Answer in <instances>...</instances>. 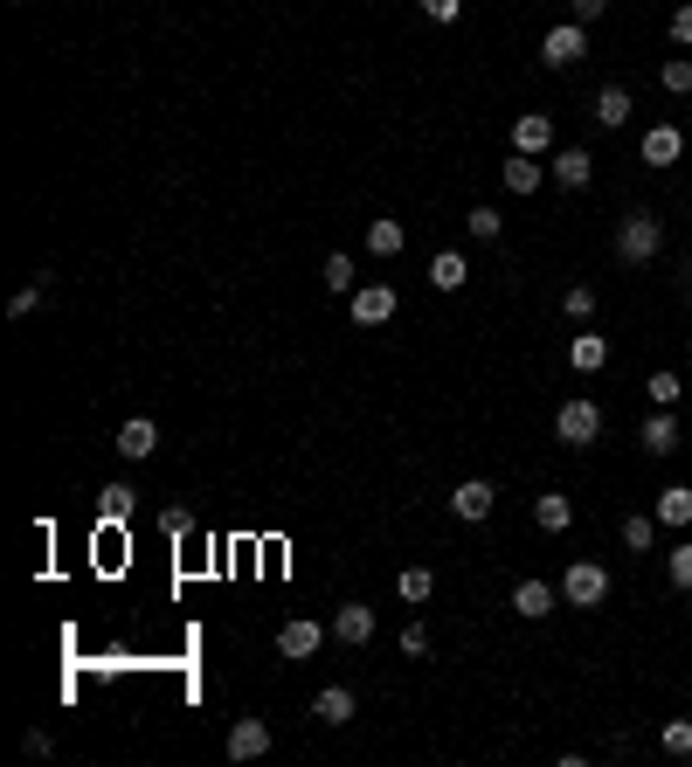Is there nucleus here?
<instances>
[{
  "label": "nucleus",
  "instance_id": "obj_27",
  "mask_svg": "<svg viewBox=\"0 0 692 767\" xmlns=\"http://www.w3.org/2000/svg\"><path fill=\"white\" fill-rule=\"evenodd\" d=\"M498 229H506V215H498V208H485V201L464 215V236H471V242H498Z\"/></svg>",
  "mask_w": 692,
  "mask_h": 767
},
{
  "label": "nucleus",
  "instance_id": "obj_23",
  "mask_svg": "<svg viewBox=\"0 0 692 767\" xmlns=\"http://www.w3.org/2000/svg\"><path fill=\"white\" fill-rule=\"evenodd\" d=\"M498 173H506V187H513V195H541V173H547V167H541L533 152H513Z\"/></svg>",
  "mask_w": 692,
  "mask_h": 767
},
{
  "label": "nucleus",
  "instance_id": "obj_32",
  "mask_svg": "<svg viewBox=\"0 0 692 767\" xmlns=\"http://www.w3.org/2000/svg\"><path fill=\"white\" fill-rule=\"evenodd\" d=\"M42 291H49V270H42L36 283H21V291L8 298V318H28V311H36V305H42Z\"/></svg>",
  "mask_w": 692,
  "mask_h": 767
},
{
  "label": "nucleus",
  "instance_id": "obj_16",
  "mask_svg": "<svg viewBox=\"0 0 692 767\" xmlns=\"http://www.w3.org/2000/svg\"><path fill=\"white\" fill-rule=\"evenodd\" d=\"M569 367H575V373H603V367H610V339H603V332H575V339H569Z\"/></svg>",
  "mask_w": 692,
  "mask_h": 767
},
{
  "label": "nucleus",
  "instance_id": "obj_2",
  "mask_svg": "<svg viewBox=\"0 0 692 767\" xmlns=\"http://www.w3.org/2000/svg\"><path fill=\"white\" fill-rule=\"evenodd\" d=\"M610 595H616V581H610L603 560H569L561 567V601H569V609H603Z\"/></svg>",
  "mask_w": 692,
  "mask_h": 767
},
{
  "label": "nucleus",
  "instance_id": "obj_12",
  "mask_svg": "<svg viewBox=\"0 0 692 767\" xmlns=\"http://www.w3.org/2000/svg\"><path fill=\"white\" fill-rule=\"evenodd\" d=\"M637 442H644L651 457H672V450H679V415H672V408H651L644 429H637Z\"/></svg>",
  "mask_w": 692,
  "mask_h": 767
},
{
  "label": "nucleus",
  "instance_id": "obj_39",
  "mask_svg": "<svg viewBox=\"0 0 692 767\" xmlns=\"http://www.w3.org/2000/svg\"><path fill=\"white\" fill-rule=\"evenodd\" d=\"M423 14H429V21H457L464 0H423Z\"/></svg>",
  "mask_w": 692,
  "mask_h": 767
},
{
  "label": "nucleus",
  "instance_id": "obj_22",
  "mask_svg": "<svg viewBox=\"0 0 692 767\" xmlns=\"http://www.w3.org/2000/svg\"><path fill=\"white\" fill-rule=\"evenodd\" d=\"M429 283H436V291H464V283H471V263H464L457 249H436V256H429Z\"/></svg>",
  "mask_w": 692,
  "mask_h": 767
},
{
  "label": "nucleus",
  "instance_id": "obj_13",
  "mask_svg": "<svg viewBox=\"0 0 692 767\" xmlns=\"http://www.w3.org/2000/svg\"><path fill=\"white\" fill-rule=\"evenodd\" d=\"M637 152H644V167H672V159L685 152V132L679 124H651V132L637 139Z\"/></svg>",
  "mask_w": 692,
  "mask_h": 767
},
{
  "label": "nucleus",
  "instance_id": "obj_19",
  "mask_svg": "<svg viewBox=\"0 0 692 767\" xmlns=\"http://www.w3.org/2000/svg\"><path fill=\"white\" fill-rule=\"evenodd\" d=\"M152 450H160V429H152L146 415H139V422H125V429H118V457H125V464H146Z\"/></svg>",
  "mask_w": 692,
  "mask_h": 767
},
{
  "label": "nucleus",
  "instance_id": "obj_28",
  "mask_svg": "<svg viewBox=\"0 0 692 767\" xmlns=\"http://www.w3.org/2000/svg\"><path fill=\"white\" fill-rule=\"evenodd\" d=\"M651 539H658V511H631V519H623V547L651 554Z\"/></svg>",
  "mask_w": 692,
  "mask_h": 767
},
{
  "label": "nucleus",
  "instance_id": "obj_1",
  "mask_svg": "<svg viewBox=\"0 0 692 767\" xmlns=\"http://www.w3.org/2000/svg\"><path fill=\"white\" fill-rule=\"evenodd\" d=\"M658 256H665V221H658L651 208L623 215L616 221V263H658Z\"/></svg>",
  "mask_w": 692,
  "mask_h": 767
},
{
  "label": "nucleus",
  "instance_id": "obj_33",
  "mask_svg": "<svg viewBox=\"0 0 692 767\" xmlns=\"http://www.w3.org/2000/svg\"><path fill=\"white\" fill-rule=\"evenodd\" d=\"M665 574H672V588H692V539H679L665 554Z\"/></svg>",
  "mask_w": 692,
  "mask_h": 767
},
{
  "label": "nucleus",
  "instance_id": "obj_41",
  "mask_svg": "<svg viewBox=\"0 0 692 767\" xmlns=\"http://www.w3.org/2000/svg\"><path fill=\"white\" fill-rule=\"evenodd\" d=\"M8 8H21V0H8Z\"/></svg>",
  "mask_w": 692,
  "mask_h": 767
},
{
  "label": "nucleus",
  "instance_id": "obj_34",
  "mask_svg": "<svg viewBox=\"0 0 692 767\" xmlns=\"http://www.w3.org/2000/svg\"><path fill=\"white\" fill-rule=\"evenodd\" d=\"M561 311H569L575 326H582V318H595V283H575V291L561 298Z\"/></svg>",
  "mask_w": 692,
  "mask_h": 767
},
{
  "label": "nucleus",
  "instance_id": "obj_40",
  "mask_svg": "<svg viewBox=\"0 0 692 767\" xmlns=\"http://www.w3.org/2000/svg\"><path fill=\"white\" fill-rule=\"evenodd\" d=\"M685 221H692V201H685Z\"/></svg>",
  "mask_w": 692,
  "mask_h": 767
},
{
  "label": "nucleus",
  "instance_id": "obj_11",
  "mask_svg": "<svg viewBox=\"0 0 692 767\" xmlns=\"http://www.w3.org/2000/svg\"><path fill=\"white\" fill-rule=\"evenodd\" d=\"M589 118L603 124V132L631 124V83H603V90H595V104H589Z\"/></svg>",
  "mask_w": 692,
  "mask_h": 767
},
{
  "label": "nucleus",
  "instance_id": "obj_30",
  "mask_svg": "<svg viewBox=\"0 0 692 767\" xmlns=\"http://www.w3.org/2000/svg\"><path fill=\"white\" fill-rule=\"evenodd\" d=\"M658 83H665L672 98H692V56H672L665 70H658Z\"/></svg>",
  "mask_w": 692,
  "mask_h": 767
},
{
  "label": "nucleus",
  "instance_id": "obj_6",
  "mask_svg": "<svg viewBox=\"0 0 692 767\" xmlns=\"http://www.w3.org/2000/svg\"><path fill=\"white\" fill-rule=\"evenodd\" d=\"M333 644H346V650L374 644V609H367V601H339V609H333Z\"/></svg>",
  "mask_w": 692,
  "mask_h": 767
},
{
  "label": "nucleus",
  "instance_id": "obj_25",
  "mask_svg": "<svg viewBox=\"0 0 692 767\" xmlns=\"http://www.w3.org/2000/svg\"><path fill=\"white\" fill-rule=\"evenodd\" d=\"M429 588H436V567H423V560L395 574V595H402V601H429Z\"/></svg>",
  "mask_w": 692,
  "mask_h": 767
},
{
  "label": "nucleus",
  "instance_id": "obj_18",
  "mask_svg": "<svg viewBox=\"0 0 692 767\" xmlns=\"http://www.w3.org/2000/svg\"><path fill=\"white\" fill-rule=\"evenodd\" d=\"M257 754H270V726L264 719H236L229 726V760H257Z\"/></svg>",
  "mask_w": 692,
  "mask_h": 767
},
{
  "label": "nucleus",
  "instance_id": "obj_9",
  "mask_svg": "<svg viewBox=\"0 0 692 767\" xmlns=\"http://www.w3.org/2000/svg\"><path fill=\"white\" fill-rule=\"evenodd\" d=\"M513 152L547 159V152H554V118H547V111H520V118H513Z\"/></svg>",
  "mask_w": 692,
  "mask_h": 767
},
{
  "label": "nucleus",
  "instance_id": "obj_7",
  "mask_svg": "<svg viewBox=\"0 0 692 767\" xmlns=\"http://www.w3.org/2000/svg\"><path fill=\"white\" fill-rule=\"evenodd\" d=\"M492 505H498V491H492V477H464V485L451 491V511L464 526H485L492 519Z\"/></svg>",
  "mask_w": 692,
  "mask_h": 767
},
{
  "label": "nucleus",
  "instance_id": "obj_35",
  "mask_svg": "<svg viewBox=\"0 0 692 767\" xmlns=\"http://www.w3.org/2000/svg\"><path fill=\"white\" fill-rule=\"evenodd\" d=\"M160 532H167V539H187V532H195V511H187V505H167V511H160Z\"/></svg>",
  "mask_w": 692,
  "mask_h": 767
},
{
  "label": "nucleus",
  "instance_id": "obj_38",
  "mask_svg": "<svg viewBox=\"0 0 692 767\" xmlns=\"http://www.w3.org/2000/svg\"><path fill=\"white\" fill-rule=\"evenodd\" d=\"M402 650L423 657V650H429V622H408V629H402Z\"/></svg>",
  "mask_w": 692,
  "mask_h": 767
},
{
  "label": "nucleus",
  "instance_id": "obj_24",
  "mask_svg": "<svg viewBox=\"0 0 692 767\" xmlns=\"http://www.w3.org/2000/svg\"><path fill=\"white\" fill-rule=\"evenodd\" d=\"M319 283H326V291H339V298H354V291H360V277H354V256H346V249H333L326 263H319Z\"/></svg>",
  "mask_w": 692,
  "mask_h": 767
},
{
  "label": "nucleus",
  "instance_id": "obj_3",
  "mask_svg": "<svg viewBox=\"0 0 692 767\" xmlns=\"http://www.w3.org/2000/svg\"><path fill=\"white\" fill-rule=\"evenodd\" d=\"M554 436L569 442V450H589V442L603 436V408H595L589 395H575V401H561V408H554Z\"/></svg>",
  "mask_w": 692,
  "mask_h": 767
},
{
  "label": "nucleus",
  "instance_id": "obj_5",
  "mask_svg": "<svg viewBox=\"0 0 692 767\" xmlns=\"http://www.w3.org/2000/svg\"><path fill=\"white\" fill-rule=\"evenodd\" d=\"M589 56V28L582 21H561L541 36V62H554V70H575V62Z\"/></svg>",
  "mask_w": 692,
  "mask_h": 767
},
{
  "label": "nucleus",
  "instance_id": "obj_17",
  "mask_svg": "<svg viewBox=\"0 0 692 767\" xmlns=\"http://www.w3.org/2000/svg\"><path fill=\"white\" fill-rule=\"evenodd\" d=\"M132 511H139V491L125 485V477H111V485L98 491V519H105V526H125Z\"/></svg>",
  "mask_w": 692,
  "mask_h": 767
},
{
  "label": "nucleus",
  "instance_id": "obj_29",
  "mask_svg": "<svg viewBox=\"0 0 692 767\" xmlns=\"http://www.w3.org/2000/svg\"><path fill=\"white\" fill-rule=\"evenodd\" d=\"M644 388H651V408H672V401H679V395H685V380H679V373H672V367H658V373H651V380H644Z\"/></svg>",
  "mask_w": 692,
  "mask_h": 767
},
{
  "label": "nucleus",
  "instance_id": "obj_4",
  "mask_svg": "<svg viewBox=\"0 0 692 767\" xmlns=\"http://www.w3.org/2000/svg\"><path fill=\"white\" fill-rule=\"evenodd\" d=\"M547 180L561 187V195H582V187L595 180V159H589V146H554V152H547Z\"/></svg>",
  "mask_w": 692,
  "mask_h": 767
},
{
  "label": "nucleus",
  "instance_id": "obj_8",
  "mask_svg": "<svg viewBox=\"0 0 692 767\" xmlns=\"http://www.w3.org/2000/svg\"><path fill=\"white\" fill-rule=\"evenodd\" d=\"M326 636L333 629H319V622H285V629H277V657H285V664H305V657H319V644H326Z\"/></svg>",
  "mask_w": 692,
  "mask_h": 767
},
{
  "label": "nucleus",
  "instance_id": "obj_36",
  "mask_svg": "<svg viewBox=\"0 0 692 767\" xmlns=\"http://www.w3.org/2000/svg\"><path fill=\"white\" fill-rule=\"evenodd\" d=\"M665 28H672V42H679V49H692V0H679Z\"/></svg>",
  "mask_w": 692,
  "mask_h": 767
},
{
  "label": "nucleus",
  "instance_id": "obj_10",
  "mask_svg": "<svg viewBox=\"0 0 692 767\" xmlns=\"http://www.w3.org/2000/svg\"><path fill=\"white\" fill-rule=\"evenodd\" d=\"M346 311H354V326H388V318H395V291H388V283H360V291L346 298Z\"/></svg>",
  "mask_w": 692,
  "mask_h": 767
},
{
  "label": "nucleus",
  "instance_id": "obj_21",
  "mask_svg": "<svg viewBox=\"0 0 692 767\" xmlns=\"http://www.w3.org/2000/svg\"><path fill=\"white\" fill-rule=\"evenodd\" d=\"M533 526H541V532H554V539H561V532H569V526H575V505H569V498H561V491H541V498H533Z\"/></svg>",
  "mask_w": 692,
  "mask_h": 767
},
{
  "label": "nucleus",
  "instance_id": "obj_14",
  "mask_svg": "<svg viewBox=\"0 0 692 767\" xmlns=\"http://www.w3.org/2000/svg\"><path fill=\"white\" fill-rule=\"evenodd\" d=\"M554 601H561V588H554V581H520V588H513V616L541 622V616H554Z\"/></svg>",
  "mask_w": 692,
  "mask_h": 767
},
{
  "label": "nucleus",
  "instance_id": "obj_31",
  "mask_svg": "<svg viewBox=\"0 0 692 767\" xmlns=\"http://www.w3.org/2000/svg\"><path fill=\"white\" fill-rule=\"evenodd\" d=\"M658 747H665L672 760H685V754H692V719H665V733H658Z\"/></svg>",
  "mask_w": 692,
  "mask_h": 767
},
{
  "label": "nucleus",
  "instance_id": "obj_20",
  "mask_svg": "<svg viewBox=\"0 0 692 767\" xmlns=\"http://www.w3.org/2000/svg\"><path fill=\"white\" fill-rule=\"evenodd\" d=\"M658 526H672V532H685L692 526V485H665V491H658Z\"/></svg>",
  "mask_w": 692,
  "mask_h": 767
},
{
  "label": "nucleus",
  "instance_id": "obj_37",
  "mask_svg": "<svg viewBox=\"0 0 692 767\" xmlns=\"http://www.w3.org/2000/svg\"><path fill=\"white\" fill-rule=\"evenodd\" d=\"M603 14H610V0H569V21H582V28L603 21Z\"/></svg>",
  "mask_w": 692,
  "mask_h": 767
},
{
  "label": "nucleus",
  "instance_id": "obj_15",
  "mask_svg": "<svg viewBox=\"0 0 692 767\" xmlns=\"http://www.w3.org/2000/svg\"><path fill=\"white\" fill-rule=\"evenodd\" d=\"M354 713H360V698L346 691V685H326L319 698H312V719H319V726H346Z\"/></svg>",
  "mask_w": 692,
  "mask_h": 767
},
{
  "label": "nucleus",
  "instance_id": "obj_26",
  "mask_svg": "<svg viewBox=\"0 0 692 767\" xmlns=\"http://www.w3.org/2000/svg\"><path fill=\"white\" fill-rule=\"evenodd\" d=\"M367 249H374V256H402V249H408V229H402V221H367Z\"/></svg>",
  "mask_w": 692,
  "mask_h": 767
}]
</instances>
